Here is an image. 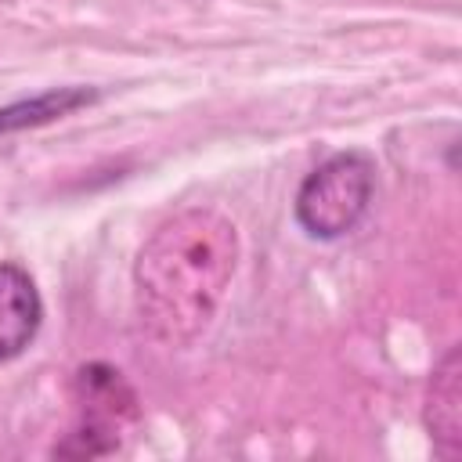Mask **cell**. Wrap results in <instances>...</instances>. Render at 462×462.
Here are the masks:
<instances>
[{"label": "cell", "mask_w": 462, "mask_h": 462, "mask_svg": "<svg viewBox=\"0 0 462 462\" xmlns=\"http://www.w3.org/2000/svg\"><path fill=\"white\" fill-rule=\"evenodd\" d=\"M238 260L235 224L213 209L166 220L137 256V310L162 343H191L217 314Z\"/></svg>", "instance_id": "6da1fadb"}, {"label": "cell", "mask_w": 462, "mask_h": 462, "mask_svg": "<svg viewBox=\"0 0 462 462\" xmlns=\"http://www.w3.org/2000/svg\"><path fill=\"white\" fill-rule=\"evenodd\" d=\"M72 401H76V422L65 433L61 444H54V455L69 458H97L123 448V433L137 419V397L130 383L112 365H83L72 379Z\"/></svg>", "instance_id": "3957f363"}, {"label": "cell", "mask_w": 462, "mask_h": 462, "mask_svg": "<svg viewBox=\"0 0 462 462\" xmlns=\"http://www.w3.org/2000/svg\"><path fill=\"white\" fill-rule=\"evenodd\" d=\"M375 195V162L365 152H339L325 159L296 191V220L314 238H339L354 231Z\"/></svg>", "instance_id": "7a4b0ae2"}, {"label": "cell", "mask_w": 462, "mask_h": 462, "mask_svg": "<svg viewBox=\"0 0 462 462\" xmlns=\"http://www.w3.org/2000/svg\"><path fill=\"white\" fill-rule=\"evenodd\" d=\"M97 94L94 90H83V87H65V90H47V94H36L32 101H18V105H7L0 108V134H11V130H25V126H40V123H51V119H61L83 105H90Z\"/></svg>", "instance_id": "8992f818"}, {"label": "cell", "mask_w": 462, "mask_h": 462, "mask_svg": "<svg viewBox=\"0 0 462 462\" xmlns=\"http://www.w3.org/2000/svg\"><path fill=\"white\" fill-rule=\"evenodd\" d=\"M43 300L29 271L18 263H0V361L18 357L40 332Z\"/></svg>", "instance_id": "277c9868"}, {"label": "cell", "mask_w": 462, "mask_h": 462, "mask_svg": "<svg viewBox=\"0 0 462 462\" xmlns=\"http://www.w3.org/2000/svg\"><path fill=\"white\" fill-rule=\"evenodd\" d=\"M426 430L444 458L462 451V357L448 350L426 390Z\"/></svg>", "instance_id": "5b68a950"}]
</instances>
